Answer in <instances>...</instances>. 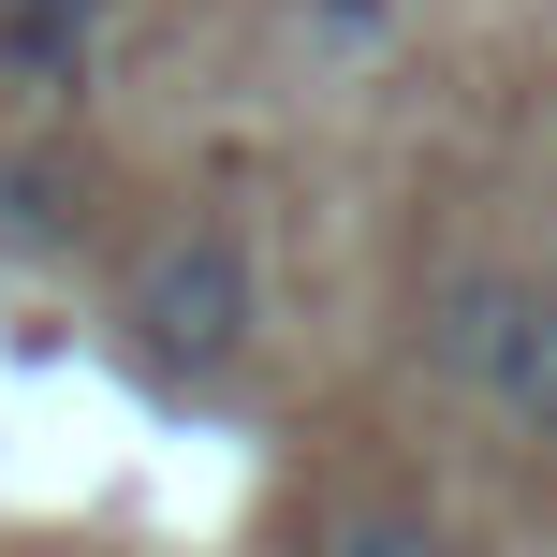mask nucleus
<instances>
[{
  "instance_id": "obj_1",
  "label": "nucleus",
  "mask_w": 557,
  "mask_h": 557,
  "mask_svg": "<svg viewBox=\"0 0 557 557\" xmlns=\"http://www.w3.org/2000/svg\"><path fill=\"white\" fill-rule=\"evenodd\" d=\"M250 323H264V264H250V235H221V221H176L162 250L133 264V294H117V352L162 396H206L250 352Z\"/></svg>"
},
{
  "instance_id": "obj_2",
  "label": "nucleus",
  "mask_w": 557,
  "mask_h": 557,
  "mask_svg": "<svg viewBox=\"0 0 557 557\" xmlns=\"http://www.w3.org/2000/svg\"><path fill=\"white\" fill-rule=\"evenodd\" d=\"M425 352H441L455 396H484L499 425L557 441V278H513V264H470L425 294Z\"/></svg>"
},
{
  "instance_id": "obj_3",
  "label": "nucleus",
  "mask_w": 557,
  "mask_h": 557,
  "mask_svg": "<svg viewBox=\"0 0 557 557\" xmlns=\"http://www.w3.org/2000/svg\"><path fill=\"white\" fill-rule=\"evenodd\" d=\"M103 59V0H0V103H74Z\"/></svg>"
},
{
  "instance_id": "obj_4",
  "label": "nucleus",
  "mask_w": 557,
  "mask_h": 557,
  "mask_svg": "<svg viewBox=\"0 0 557 557\" xmlns=\"http://www.w3.org/2000/svg\"><path fill=\"white\" fill-rule=\"evenodd\" d=\"M308 557H470V543H455L441 513H396V499H382V513H337Z\"/></svg>"
},
{
  "instance_id": "obj_5",
  "label": "nucleus",
  "mask_w": 557,
  "mask_h": 557,
  "mask_svg": "<svg viewBox=\"0 0 557 557\" xmlns=\"http://www.w3.org/2000/svg\"><path fill=\"white\" fill-rule=\"evenodd\" d=\"M0 235L59 250V235H74V176H59V162H0Z\"/></svg>"
}]
</instances>
